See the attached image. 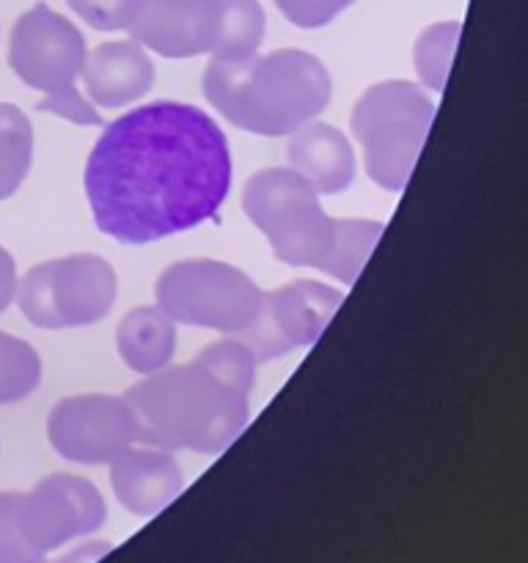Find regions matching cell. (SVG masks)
Returning <instances> with one entry per match:
<instances>
[{"instance_id":"15","label":"cell","mask_w":528,"mask_h":563,"mask_svg":"<svg viewBox=\"0 0 528 563\" xmlns=\"http://www.w3.org/2000/svg\"><path fill=\"white\" fill-rule=\"evenodd\" d=\"M289 168L308 181L319 196H339L355 179V152L336 126L306 121L289 135Z\"/></svg>"},{"instance_id":"19","label":"cell","mask_w":528,"mask_h":563,"mask_svg":"<svg viewBox=\"0 0 528 563\" xmlns=\"http://www.w3.org/2000/svg\"><path fill=\"white\" fill-rule=\"evenodd\" d=\"M33 159V126L20 108L0 102V201L14 196Z\"/></svg>"},{"instance_id":"5","label":"cell","mask_w":528,"mask_h":563,"mask_svg":"<svg viewBox=\"0 0 528 563\" xmlns=\"http://www.w3.org/2000/svg\"><path fill=\"white\" fill-rule=\"evenodd\" d=\"M432 119V99L416 82L385 80L366 88L352 108L350 126L374 185L391 192L407 185Z\"/></svg>"},{"instance_id":"10","label":"cell","mask_w":528,"mask_h":563,"mask_svg":"<svg viewBox=\"0 0 528 563\" xmlns=\"http://www.w3.org/2000/svg\"><path fill=\"white\" fill-rule=\"evenodd\" d=\"M16 522L28 548L44 559L50 550L97 531L105 522V500L86 478L55 473L16 495Z\"/></svg>"},{"instance_id":"24","label":"cell","mask_w":528,"mask_h":563,"mask_svg":"<svg viewBox=\"0 0 528 563\" xmlns=\"http://www.w3.org/2000/svg\"><path fill=\"white\" fill-rule=\"evenodd\" d=\"M16 495L0 493V563H38L42 555L28 548L16 522Z\"/></svg>"},{"instance_id":"13","label":"cell","mask_w":528,"mask_h":563,"mask_svg":"<svg viewBox=\"0 0 528 563\" xmlns=\"http://www.w3.org/2000/svg\"><path fill=\"white\" fill-rule=\"evenodd\" d=\"M110 484L127 511L138 517H152L163 511L182 493V471L170 451L127 449L110 462Z\"/></svg>"},{"instance_id":"7","label":"cell","mask_w":528,"mask_h":563,"mask_svg":"<svg viewBox=\"0 0 528 563\" xmlns=\"http://www.w3.org/2000/svg\"><path fill=\"white\" fill-rule=\"evenodd\" d=\"M119 291L113 267L94 253L36 264L16 280L22 317L42 330L88 328L110 313Z\"/></svg>"},{"instance_id":"16","label":"cell","mask_w":528,"mask_h":563,"mask_svg":"<svg viewBox=\"0 0 528 563\" xmlns=\"http://www.w3.org/2000/svg\"><path fill=\"white\" fill-rule=\"evenodd\" d=\"M116 346L132 372L148 377L174 357L176 322L160 306L132 308L116 330Z\"/></svg>"},{"instance_id":"22","label":"cell","mask_w":528,"mask_h":563,"mask_svg":"<svg viewBox=\"0 0 528 563\" xmlns=\"http://www.w3.org/2000/svg\"><path fill=\"white\" fill-rule=\"evenodd\" d=\"M196 361L201 363L204 368H209L215 377L223 379L226 385L251 396L253 383H256L258 363L256 357H253V352L248 350L240 339L229 335V339L223 341H215V344H209Z\"/></svg>"},{"instance_id":"18","label":"cell","mask_w":528,"mask_h":563,"mask_svg":"<svg viewBox=\"0 0 528 563\" xmlns=\"http://www.w3.org/2000/svg\"><path fill=\"white\" fill-rule=\"evenodd\" d=\"M264 11L258 0H218V33L212 58L231 60L256 53L264 38Z\"/></svg>"},{"instance_id":"17","label":"cell","mask_w":528,"mask_h":563,"mask_svg":"<svg viewBox=\"0 0 528 563\" xmlns=\"http://www.w3.org/2000/svg\"><path fill=\"white\" fill-rule=\"evenodd\" d=\"M385 223L380 220H363V218H333V236H330V247L324 253L319 269L333 275L341 284L352 286L361 275L363 264L372 256L374 245L383 236Z\"/></svg>"},{"instance_id":"12","label":"cell","mask_w":528,"mask_h":563,"mask_svg":"<svg viewBox=\"0 0 528 563\" xmlns=\"http://www.w3.org/2000/svg\"><path fill=\"white\" fill-rule=\"evenodd\" d=\"M127 33L143 49L163 58L212 53L218 0H143Z\"/></svg>"},{"instance_id":"25","label":"cell","mask_w":528,"mask_h":563,"mask_svg":"<svg viewBox=\"0 0 528 563\" xmlns=\"http://www.w3.org/2000/svg\"><path fill=\"white\" fill-rule=\"evenodd\" d=\"M355 0H275L280 14L297 27H322L341 14Z\"/></svg>"},{"instance_id":"11","label":"cell","mask_w":528,"mask_h":563,"mask_svg":"<svg viewBox=\"0 0 528 563\" xmlns=\"http://www.w3.org/2000/svg\"><path fill=\"white\" fill-rule=\"evenodd\" d=\"M47 438L69 462L110 465L135 443V421L124 396H69L50 412Z\"/></svg>"},{"instance_id":"8","label":"cell","mask_w":528,"mask_h":563,"mask_svg":"<svg viewBox=\"0 0 528 563\" xmlns=\"http://www.w3.org/2000/svg\"><path fill=\"white\" fill-rule=\"evenodd\" d=\"M154 297L176 324L237 335L251 324L262 289L231 264L215 258H187L170 264L160 275Z\"/></svg>"},{"instance_id":"2","label":"cell","mask_w":528,"mask_h":563,"mask_svg":"<svg viewBox=\"0 0 528 563\" xmlns=\"http://www.w3.org/2000/svg\"><path fill=\"white\" fill-rule=\"evenodd\" d=\"M204 97L229 124L253 135L284 137L330 104L333 82L322 60L302 49L212 58L204 69Z\"/></svg>"},{"instance_id":"6","label":"cell","mask_w":528,"mask_h":563,"mask_svg":"<svg viewBox=\"0 0 528 563\" xmlns=\"http://www.w3.org/2000/svg\"><path fill=\"white\" fill-rule=\"evenodd\" d=\"M242 209L267 236L278 262L319 269L333 236V218L302 176L292 168L258 170L245 181Z\"/></svg>"},{"instance_id":"3","label":"cell","mask_w":528,"mask_h":563,"mask_svg":"<svg viewBox=\"0 0 528 563\" xmlns=\"http://www.w3.org/2000/svg\"><path fill=\"white\" fill-rule=\"evenodd\" d=\"M135 443L163 451L220 454L248 423V394L193 361L148 374L124 394Z\"/></svg>"},{"instance_id":"1","label":"cell","mask_w":528,"mask_h":563,"mask_svg":"<svg viewBox=\"0 0 528 563\" xmlns=\"http://www.w3.org/2000/svg\"><path fill=\"white\" fill-rule=\"evenodd\" d=\"M102 234L146 245L218 220L231 187L229 141L187 102L141 104L105 126L82 174Z\"/></svg>"},{"instance_id":"27","label":"cell","mask_w":528,"mask_h":563,"mask_svg":"<svg viewBox=\"0 0 528 563\" xmlns=\"http://www.w3.org/2000/svg\"><path fill=\"white\" fill-rule=\"evenodd\" d=\"M110 553V544L108 542H88L82 548L72 550L69 555H61L58 561H38V563H97L102 555Z\"/></svg>"},{"instance_id":"26","label":"cell","mask_w":528,"mask_h":563,"mask_svg":"<svg viewBox=\"0 0 528 563\" xmlns=\"http://www.w3.org/2000/svg\"><path fill=\"white\" fill-rule=\"evenodd\" d=\"M16 295V264L6 247H0V313L14 302Z\"/></svg>"},{"instance_id":"23","label":"cell","mask_w":528,"mask_h":563,"mask_svg":"<svg viewBox=\"0 0 528 563\" xmlns=\"http://www.w3.org/2000/svg\"><path fill=\"white\" fill-rule=\"evenodd\" d=\"M66 3L97 31H127L143 0H66Z\"/></svg>"},{"instance_id":"4","label":"cell","mask_w":528,"mask_h":563,"mask_svg":"<svg viewBox=\"0 0 528 563\" xmlns=\"http://www.w3.org/2000/svg\"><path fill=\"white\" fill-rule=\"evenodd\" d=\"M86 38L66 16L36 3L11 27L9 64L25 86L42 91L36 108L80 126L102 124L91 99L77 88Z\"/></svg>"},{"instance_id":"21","label":"cell","mask_w":528,"mask_h":563,"mask_svg":"<svg viewBox=\"0 0 528 563\" xmlns=\"http://www.w3.org/2000/svg\"><path fill=\"white\" fill-rule=\"evenodd\" d=\"M460 33L462 25L451 20L429 25L427 31L416 38V47H413V66H416L418 80H421L429 91H443L446 88L457 42H460Z\"/></svg>"},{"instance_id":"14","label":"cell","mask_w":528,"mask_h":563,"mask_svg":"<svg viewBox=\"0 0 528 563\" xmlns=\"http://www.w3.org/2000/svg\"><path fill=\"white\" fill-rule=\"evenodd\" d=\"M80 82L91 104L121 108L152 88L154 64L138 42H105L86 53Z\"/></svg>"},{"instance_id":"9","label":"cell","mask_w":528,"mask_h":563,"mask_svg":"<svg viewBox=\"0 0 528 563\" xmlns=\"http://www.w3.org/2000/svg\"><path fill=\"white\" fill-rule=\"evenodd\" d=\"M341 306V291L319 280H292L262 291L251 324L234 335L253 352L256 363L275 361L297 346H311Z\"/></svg>"},{"instance_id":"20","label":"cell","mask_w":528,"mask_h":563,"mask_svg":"<svg viewBox=\"0 0 528 563\" xmlns=\"http://www.w3.org/2000/svg\"><path fill=\"white\" fill-rule=\"evenodd\" d=\"M42 383V357L28 341L0 330V405L28 399Z\"/></svg>"}]
</instances>
